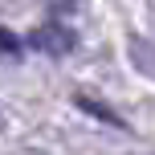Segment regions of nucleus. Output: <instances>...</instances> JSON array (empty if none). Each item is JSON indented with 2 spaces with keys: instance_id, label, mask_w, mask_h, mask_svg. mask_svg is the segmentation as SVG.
<instances>
[{
  "instance_id": "nucleus-1",
  "label": "nucleus",
  "mask_w": 155,
  "mask_h": 155,
  "mask_svg": "<svg viewBox=\"0 0 155 155\" xmlns=\"http://www.w3.org/2000/svg\"><path fill=\"white\" fill-rule=\"evenodd\" d=\"M33 45H37L41 53L65 57V53L74 49V33L65 29V25H45V29H37V37H33Z\"/></svg>"
},
{
  "instance_id": "nucleus-2",
  "label": "nucleus",
  "mask_w": 155,
  "mask_h": 155,
  "mask_svg": "<svg viewBox=\"0 0 155 155\" xmlns=\"http://www.w3.org/2000/svg\"><path fill=\"white\" fill-rule=\"evenodd\" d=\"M131 57H135V65H139V74L155 78V45H147V41L135 37V41H131Z\"/></svg>"
},
{
  "instance_id": "nucleus-3",
  "label": "nucleus",
  "mask_w": 155,
  "mask_h": 155,
  "mask_svg": "<svg viewBox=\"0 0 155 155\" xmlns=\"http://www.w3.org/2000/svg\"><path fill=\"white\" fill-rule=\"evenodd\" d=\"M78 106H82L86 114H94V118H102V123H106V127H123V118H118V114H110L106 106H98V102H90V98H78Z\"/></svg>"
},
{
  "instance_id": "nucleus-4",
  "label": "nucleus",
  "mask_w": 155,
  "mask_h": 155,
  "mask_svg": "<svg viewBox=\"0 0 155 155\" xmlns=\"http://www.w3.org/2000/svg\"><path fill=\"white\" fill-rule=\"evenodd\" d=\"M0 53H21V41H16L8 29H0Z\"/></svg>"
}]
</instances>
